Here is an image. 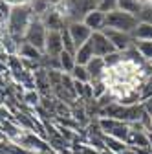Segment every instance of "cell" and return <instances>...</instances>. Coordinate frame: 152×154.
Segmentation results:
<instances>
[{"mask_svg":"<svg viewBox=\"0 0 152 154\" xmlns=\"http://www.w3.org/2000/svg\"><path fill=\"white\" fill-rule=\"evenodd\" d=\"M35 18H37V17H35V13H33L31 4L11 8L9 17H8V22H6V31H8V35L13 37L15 41H18V42H24V35H26L28 28L31 26V22L35 20Z\"/></svg>","mask_w":152,"mask_h":154,"instance_id":"cell-1","label":"cell"},{"mask_svg":"<svg viewBox=\"0 0 152 154\" xmlns=\"http://www.w3.org/2000/svg\"><path fill=\"white\" fill-rule=\"evenodd\" d=\"M53 8L59 11L64 24L68 26L73 22H83V18L97 8V0H62Z\"/></svg>","mask_w":152,"mask_h":154,"instance_id":"cell-2","label":"cell"},{"mask_svg":"<svg viewBox=\"0 0 152 154\" xmlns=\"http://www.w3.org/2000/svg\"><path fill=\"white\" fill-rule=\"evenodd\" d=\"M138 24H139L138 17L116 9V11L106 13V26L105 28H110V29H116V31H123V33H130L132 35L134 29L138 28Z\"/></svg>","mask_w":152,"mask_h":154,"instance_id":"cell-3","label":"cell"},{"mask_svg":"<svg viewBox=\"0 0 152 154\" xmlns=\"http://www.w3.org/2000/svg\"><path fill=\"white\" fill-rule=\"evenodd\" d=\"M46 35H48V29H46V26L42 24V20H41V18H35V20L31 22V26L28 28L26 35H24V42L31 44L33 48H37L39 51L44 53Z\"/></svg>","mask_w":152,"mask_h":154,"instance_id":"cell-4","label":"cell"},{"mask_svg":"<svg viewBox=\"0 0 152 154\" xmlns=\"http://www.w3.org/2000/svg\"><path fill=\"white\" fill-rule=\"evenodd\" d=\"M103 33L108 37V41L114 44L116 51L123 53V51H128L136 46V38L132 37L130 33H123V31H116V29H110V28H105Z\"/></svg>","mask_w":152,"mask_h":154,"instance_id":"cell-5","label":"cell"},{"mask_svg":"<svg viewBox=\"0 0 152 154\" xmlns=\"http://www.w3.org/2000/svg\"><path fill=\"white\" fill-rule=\"evenodd\" d=\"M90 44H92V50H93V55L96 57H108L112 53H116V48H114V44L108 41V37L103 33V31H96L92 33L90 37Z\"/></svg>","mask_w":152,"mask_h":154,"instance_id":"cell-6","label":"cell"},{"mask_svg":"<svg viewBox=\"0 0 152 154\" xmlns=\"http://www.w3.org/2000/svg\"><path fill=\"white\" fill-rule=\"evenodd\" d=\"M68 33L71 37V41L75 44V50L81 48L83 44H86L92 37V29L84 24V22H73V24H68Z\"/></svg>","mask_w":152,"mask_h":154,"instance_id":"cell-7","label":"cell"},{"mask_svg":"<svg viewBox=\"0 0 152 154\" xmlns=\"http://www.w3.org/2000/svg\"><path fill=\"white\" fill-rule=\"evenodd\" d=\"M62 51H64V46H62L61 31H48L46 44H44V55H48V57H59Z\"/></svg>","mask_w":152,"mask_h":154,"instance_id":"cell-8","label":"cell"},{"mask_svg":"<svg viewBox=\"0 0 152 154\" xmlns=\"http://www.w3.org/2000/svg\"><path fill=\"white\" fill-rule=\"evenodd\" d=\"M83 22L92 29V33H96V31H103L105 26H106V13H103L101 9H93L90 11L84 18H83Z\"/></svg>","mask_w":152,"mask_h":154,"instance_id":"cell-9","label":"cell"},{"mask_svg":"<svg viewBox=\"0 0 152 154\" xmlns=\"http://www.w3.org/2000/svg\"><path fill=\"white\" fill-rule=\"evenodd\" d=\"M88 75H90V83L93 81H103V77L106 73V63L103 57H93V59L86 64Z\"/></svg>","mask_w":152,"mask_h":154,"instance_id":"cell-10","label":"cell"},{"mask_svg":"<svg viewBox=\"0 0 152 154\" xmlns=\"http://www.w3.org/2000/svg\"><path fill=\"white\" fill-rule=\"evenodd\" d=\"M18 57H20L22 61H31V63H41L42 59V51H39L37 48H33L31 44L28 42H20V46H18Z\"/></svg>","mask_w":152,"mask_h":154,"instance_id":"cell-11","label":"cell"},{"mask_svg":"<svg viewBox=\"0 0 152 154\" xmlns=\"http://www.w3.org/2000/svg\"><path fill=\"white\" fill-rule=\"evenodd\" d=\"M93 50H92V44H90V41L86 42V44H83L81 48H77L75 50V64H79V66H86L92 59H93Z\"/></svg>","mask_w":152,"mask_h":154,"instance_id":"cell-12","label":"cell"},{"mask_svg":"<svg viewBox=\"0 0 152 154\" xmlns=\"http://www.w3.org/2000/svg\"><path fill=\"white\" fill-rule=\"evenodd\" d=\"M117 9L123 11V13H128V15L138 17L141 13L143 6L138 2V0H117Z\"/></svg>","mask_w":152,"mask_h":154,"instance_id":"cell-13","label":"cell"},{"mask_svg":"<svg viewBox=\"0 0 152 154\" xmlns=\"http://www.w3.org/2000/svg\"><path fill=\"white\" fill-rule=\"evenodd\" d=\"M132 37L136 41H152V24H147V22H139L138 28L134 29Z\"/></svg>","mask_w":152,"mask_h":154,"instance_id":"cell-14","label":"cell"},{"mask_svg":"<svg viewBox=\"0 0 152 154\" xmlns=\"http://www.w3.org/2000/svg\"><path fill=\"white\" fill-rule=\"evenodd\" d=\"M59 63H61V72L62 73H71V70L75 68V55L70 51H62L59 55Z\"/></svg>","mask_w":152,"mask_h":154,"instance_id":"cell-15","label":"cell"},{"mask_svg":"<svg viewBox=\"0 0 152 154\" xmlns=\"http://www.w3.org/2000/svg\"><path fill=\"white\" fill-rule=\"evenodd\" d=\"M136 51L141 55V59L150 63L152 61V41H136Z\"/></svg>","mask_w":152,"mask_h":154,"instance_id":"cell-16","label":"cell"},{"mask_svg":"<svg viewBox=\"0 0 152 154\" xmlns=\"http://www.w3.org/2000/svg\"><path fill=\"white\" fill-rule=\"evenodd\" d=\"M70 77H71L73 81H77V83H84V85H88V83H90V75H88L86 66H79V64H75V68L71 70Z\"/></svg>","mask_w":152,"mask_h":154,"instance_id":"cell-17","label":"cell"},{"mask_svg":"<svg viewBox=\"0 0 152 154\" xmlns=\"http://www.w3.org/2000/svg\"><path fill=\"white\" fill-rule=\"evenodd\" d=\"M61 37H62V46H64V51H70V53H73V55H75V44H73L71 37H70V33H68V26L61 29Z\"/></svg>","mask_w":152,"mask_h":154,"instance_id":"cell-18","label":"cell"},{"mask_svg":"<svg viewBox=\"0 0 152 154\" xmlns=\"http://www.w3.org/2000/svg\"><path fill=\"white\" fill-rule=\"evenodd\" d=\"M22 99H24L28 105L35 106V105H39V101H41V94L37 92V90H26L24 95H22Z\"/></svg>","mask_w":152,"mask_h":154,"instance_id":"cell-19","label":"cell"},{"mask_svg":"<svg viewBox=\"0 0 152 154\" xmlns=\"http://www.w3.org/2000/svg\"><path fill=\"white\" fill-rule=\"evenodd\" d=\"M97 9L103 13H110L117 9V0H97Z\"/></svg>","mask_w":152,"mask_h":154,"instance_id":"cell-20","label":"cell"},{"mask_svg":"<svg viewBox=\"0 0 152 154\" xmlns=\"http://www.w3.org/2000/svg\"><path fill=\"white\" fill-rule=\"evenodd\" d=\"M4 4H8L9 8H17V6H26V4H31L33 0H2Z\"/></svg>","mask_w":152,"mask_h":154,"instance_id":"cell-21","label":"cell"},{"mask_svg":"<svg viewBox=\"0 0 152 154\" xmlns=\"http://www.w3.org/2000/svg\"><path fill=\"white\" fill-rule=\"evenodd\" d=\"M119 154H139V152H138L136 149H132V147H126V149H125V150H121Z\"/></svg>","mask_w":152,"mask_h":154,"instance_id":"cell-22","label":"cell"},{"mask_svg":"<svg viewBox=\"0 0 152 154\" xmlns=\"http://www.w3.org/2000/svg\"><path fill=\"white\" fill-rule=\"evenodd\" d=\"M48 2H50V6H57V4H61L62 0H48Z\"/></svg>","mask_w":152,"mask_h":154,"instance_id":"cell-23","label":"cell"},{"mask_svg":"<svg viewBox=\"0 0 152 154\" xmlns=\"http://www.w3.org/2000/svg\"><path fill=\"white\" fill-rule=\"evenodd\" d=\"M4 140H8V138L4 136V132H2V128H0V141H4Z\"/></svg>","mask_w":152,"mask_h":154,"instance_id":"cell-24","label":"cell"},{"mask_svg":"<svg viewBox=\"0 0 152 154\" xmlns=\"http://www.w3.org/2000/svg\"><path fill=\"white\" fill-rule=\"evenodd\" d=\"M138 2H139V4H141V6H147V4H148V2H150V0H138Z\"/></svg>","mask_w":152,"mask_h":154,"instance_id":"cell-25","label":"cell"},{"mask_svg":"<svg viewBox=\"0 0 152 154\" xmlns=\"http://www.w3.org/2000/svg\"><path fill=\"white\" fill-rule=\"evenodd\" d=\"M148 134V141H150V149H152V132H147Z\"/></svg>","mask_w":152,"mask_h":154,"instance_id":"cell-26","label":"cell"}]
</instances>
